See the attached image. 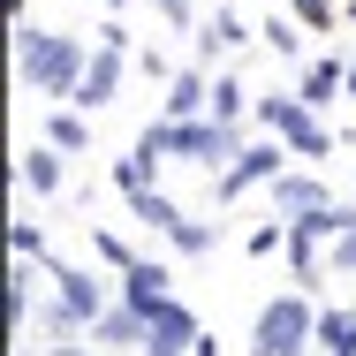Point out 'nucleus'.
I'll return each instance as SVG.
<instances>
[{
    "mask_svg": "<svg viewBox=\"0 0 356 356\" xmlns=\"http://www.w3.org/2000/svg\"><path fill=\"white\" fill-rule=\"evenodd\" d=\"M15 69L46 99H76L83 91V69H91V46L83 38H61V31H38V23H15Z\"/></svg>",
    "mask_w": 356,
    "mask_h": 356,
    "instance_id": "obj_1",
    "label": "nucleus"
},
{
    "mask_svg": "<svg viewBox=\"0 0 356 356\" xmlns=\"http://www.w3.org/2000/svg\"><path fill=\"white\" fill-rule=\"evenodd\" d=\"M311 341H318V311H311L303 288L273 296V303L258 311V326H250V356H303Z\"/></svg>",
    "mask_w": 356,
    "mask_h": 356,
    "instance_id": "obj_2",
    "label": "nucleus"
},
{
    "mask_svg": "<svg viewBox=\"0 0 356 356\" xmlns=\"http://www.w3.org/2000/svg\"><path fill=\"white\" fill-rule=\"evenodd\" d=\"M258 122H266V137H281L296 159H326V152H334L326 122H318L303 99H258Z\"/></svg>",
    "mask_w": 356,
    "mask_h": 356,
    "instance_id": "obj_3",
    "label": "nucleus"
},
{
    "mask_svg": "<svg viewBox=\"0 0 356 356\" xmlns=\"http://www.w3.org/2000/svg\"><path fill=\"white\" fill-rule=\"evenodd\" d=\"M281 175H288V144H281V137H266V144H250V152H243V159H235V167L213 182V197H220V205H235L243 190H258V182H281Z\"/></svg>",
    "mask_w": 356,
    "mask_h": 356,
    "instance_id": "obj_4",
    "label": "nucleus"
},
{
    "mask_svg": "<svg viewBox=\"0 0 356 356\" xmlns=\"http://www.w3.org/2000/svg\"><path fill=\"white\" fill-rule=\"evenodd\" d=\"M122 69H129V46H91V69H83V91H76L69 106H114V91H122Z\"/></svg>",
    "mask_w": 356,
    "mask_h": 356,
    "instance_id": "obj_5",
    "label": "nucleus"
},
{
    "mask_svg": "<svg viewBox=\"0 0 356 356\" xmlns=\"http://www.w3.org/2000/svg\"><path fill=\"white\" fill-rule=\"evenodd\" d=\"M46 273H54V288H61V303H69V311L83 318V326H99V318L114 311V303H106V281H91L83 266H61V258H54Z\"/></svg>",
    "mask_w": 356,
    "mask_h": 356,
    "instance_id": "obj_6",
    "label": "nucleus"
},
{
    "mask_svg": "<svg viewBox=\"0 0 356 356\" xmlns=\"http://www.w3.org/2000/svg\"><path fill=\"white\" fill-rule=\"evenodd\" d=\"M159 303H175V273L159 266V258H144L137 273H122V311H137L144 326H152V311Z\"/></svg>",
    "mask_w": 356,
    "mask_h": 356,
    "instance_id": "obj_7",
    "label": "nucleus"
},
{
    "mask_svg": "<svg viewBox=\"0 0 356 356\" xmlns=\"http://www.w3.org/2000/svg\"><path fill=\"white\" fill-rule=\"evenodd\" d=\"M213 114V76L205 69H182L167 83V106H159V122H205Z\"/></svg>",
    "mask_w": 356,
    "mask_h": 356,
    "instance_id": "obj_8",
    "label": "nucleus"
},
{
    "mask_svg": "<svg viewBox=\"0 0 356 356\" xmlns=\"http://www.w3.org/2000/svg\"><path fill=\"white\" fill-rule=\"evenodd\" d=\"M326 205H334V190L318 175H281L273 182V220H303V213H326Z\"/></svg>",
    "mask_w": 356,
    "mask_h": 356,
    "instance_id": "obj_9",
    "label": "nucleus"
},
{
    "mask_svg": "<svg viewBox=\"0 0 356 356\" xmlns=\"http://www.w3.org/2000/svg\"><path fill=\"white\" fill-rule=\"evenodd\" d=\"M243 38H250V23H243L235 8H213V15L197 23V69L220 76V69H213V54H220V46H243Z\"/></svg>",
    "mask_w": 356,
    "mask_h": 356,
    "instance_id": "obj_10",
    "label": "nucleus"
},
{
    "mask_svg": "<svg viewBox=\"0 0 356 356\" xmlns=\"http://www.w3.org/2000/svg\"><path fill=\"white\" fill-rule=\"evenodd\" d=\"M129 213H137V227H152V235H175V227L190 220L167 190H152V182H144V190H129Z\"/></svg>",
    "mask_w": 356,
    "mask_h": 356,
    "instance_id": "obj_11",
    "label": "nucleus"
},
{
    "mask_svg": "<svg viewBox=\"0 0 356 356\" xmlns=\"http://www.w3.org/2000/svg\"><path fill=\"white\" fill-rule=\"evenodd\" d=\"M341 69H349L341 54H326V61H303V83H296V99H303V106L318 114L326 99H341Z\"/></svg>",
    "mask_w": 356,
    "mask_h": 356,
    "instance_id": "obj_12",
    "label": "nucleus"
},
{
    "mask_svg": "<svg viewBox=\"0 0 356 356\" xmlns=\"http://www.w3.org/2000/svg\"><path fill=\"white\" fill-rule=\"evenodd\" d=\"M144 334H152V326H144L137 311H122V303H114V311L91 326V349H137V356H144Z\"/></svg>",
    "mask_w": 356,
    "mask_h": 356,
    "instance_id": "obj_13",
    "label": "nucleus"
},
{
    "mask_svg": "<svg viewBox=\"0 0 356 356\" xmlns=\"http://www.w3.org/2000/svg\"><path fill=\"white\" fill-rule=\"evenodd\" d=\"M15 175L31 182V197H54V190H61V152H54V144H31V152L15 159Z\"/></svg>",
    "mask_w": 356,
    "mask_h": 356,
    "instance_id": "obj_14",
    "label": "nucleus"
},
{
    "mask_svg": "<svg viewBox=\"0 0 356 356\" xmlns=\"http://www.w3.org/2000/svg\"><path fill=\"white\" fill-rule=\"evenodd\" d=\"M46 144H54L61 159H76V152H91V114H76V106H61V114L46 122Z\"/></svg>",
    "mask_w": 356,
    "mask_h": 356,
    "instance_id": "obj_15",
    "label": "nucleus"
},
{
    "mask_svg": "<svg viewBox=\"0 0 356 356\" xmlns=\"http://www.w3.org/2000/svg\"><path fill=\"white\" fill-rule=\"evenodd\" d=\"M318 349L326 356H356V311H318Z\"/></svg>",
    "mask_w": 356,
    "mask_h": 356,
    "instance_id": "obj_16",
    "label": "nucleus"
},
{
    "mask_svg": "<svg viewBox=\"0 0 356 356\" xmlns=\"http://www.w3.org/2000/svg\"><path fill=\"white\" fill-rule=\"evenodd\" d=\"M243 114H258V106L243 99V76L220 69V76H213V122H235V129H243Z\"/></svg>",
    "mask_w": 356,
    "mask_h": 356,
    "instance_id": "obj_17",
    "label": "nucleus"
},
{
    "mask_svg": "<svg viewBox=\"0 0 356 356\" xmlns=\"http://www.w3.org/2000/svg\"><path fill=\"white\" fill-rule=\"evenodd\" d=\"M258 38H266V54H281V61L303 54V23H296V15H266V31H258Z\"/></svg>",
    "mask_w": 356,
    "mask_h": 356,
    "instance_id": "obj_18",
    "label": "nucleus"
},
{
    "mask_svg": "<svg viewBox=\"0 0 356 356\" xmlns=\"http://www.w3.org/2000/svg\"><path fill=\"white\" fill-rule=\"evenodd\" d=\"M8 250H15L23 266H54V250H46V235H38L31 220H8Z\"/></svg>",
    "mask_w": 356,
    "mask_h": 356,
    "instance_id": "obj_19",
    "label": "nucleus"
},
{
    "mask_svg": "<svg viewBox=\"0 0 356 356\" xmlns=\"http://www.w3.org/2000/svg\"><path fill=\"white\" fill-rule=\"evenodd\" d=\"M91 250H99L114 273H137V266H144V258H137V243H122L114 227H91Z\"/></svg>",
    "mask_w": 356,
    "mask_h": 356,
    "instance_id": "obj_20",
    "label": "nucleus"
},
{
    "mask_svg": "<svg viewBox=\"0 0 356 356\" xmlns=\"http://www.w3.org/2000/svg\"><path fill=\"white\" fill-rule=\"evenodd\" d=\"M167 243H175L182 258H205V250H213V243H220V227H205V220H182V227H175Z\"/></svg>",
    "mask_w": 356,
    "mask_h": 356,
    "instance_id": "obj_21",
    "label": "nucleus"
},
{
    "mask_svg": "<svg viewBox=\"0 0 356 356\" xmlns=\"http://www.w3.org/2000/svg\"><path fill=\"white\" fill-rule=\"evenodd\" d=\"M288 8H296L303 31H334V15H341V0H288Z\"/></svg>",
    "mask_w": 356,
    "mask_h": 356,
    "instance_id": "obj_22",
    "label": "nucleus"
},
{
    "mask_svg": "<svg viewBox=\"0 0 356 356\" xmlns=\"http://www.w3.org/2000/svg\"><path fill=\"white\" fill-rule=\"evenodd\" d=\"M273 250H288V220H258L250 227V258H273Z\"/></svg>",
    "mask_w": 356,
    "mask_h": 356,
    "instance_id": "obj_23",
    "label": "nucleus"
},
{
    "mask_svg": "<svg viewBox=\"0 0 356 356\" xmlns=\"http://www.w3.org/2000/svg\"><path fill=\"white\" fill-rule=\"evenodd\" d=\"M159 15H167L175 31H197V0H159Z\"/></svg>",
    "mask_w": 356,
    "mask_h": 356,
    "instance_id": "obj_24",
    "label": "nucleus"
},
{
    "mask_svg": "<svg viewBox=\"0 0 356 356\" xmlns=\"http://www.w3.org/2000/svg\"><path fill=\"white\" fill-rule=\"evenodd\" d=\"M326 266H334V273H356V227L334 243V250H326Z\"/></svg>",
    "mask_w": 356,
    "mask_h": 356,
    "instance_id": "obj_25",
    "label": "nucleus"
},
{
    "mask_svg": "<svg viewBox=\"0 0 356 356\" xmlns=\"http://www.w3.org/2000/svg\"><path fill=\"white\" fill-rule=\"evenodd\" d=\"M190 356H220V341H213V334H197V349H190Z\"/></svg>",
    "mask_w": 356,
    "mask_h": 356,
    "instance_id": "obj_26",
    "label": "nucleus"
},
{
    "mask_svg": "<svg viewBox=\"0 0 356 356\" xmlns=\"http://www.w3.org/2000/svg\"><path fill=\"white\" fill-rule=\"evenodd\" d=\"M341 99H356V61H349V69H341Z\"/></svg>",
    "mask_w": 356,
    "mask_h": 356,
    "instance_id": "obj_27",
    "label": "nucleus"
},
{
    "mask_svg": "<svg viewBox=\"0 0 356 356\" xmlns=\"http://www.w3.org/2000/svg\"><path fill=\"white\" fill-rule=\"evenodd\" d=\"M46 356H83V349H76V341H54V349H46Z\"/></svg>",
    "mask_w": 356,
    "mask_h": 356,
    "instance_id": "obj_28",
    "label": "nucleus"
},
{
    "mask_svg": "<svg viewBox=\"0 0 356 356\" xmlns=\"http://www.w3.org/2000/svg\"><path fill=\"white\" fill-rule=\"evenodd\" d=\"M341 23H356V0H341Z\"/></svg>",
    "mask_w": 356,
    "mask_h": 356,
    "instance_id": "obj_29",
    "label": "nucleus"
},
{
    "mask_svg": "<svg viewBox=\"0 0 356 356\" xmlns=\"http://www.w3.org/2000/svg\"><path fill=\"white\" fill-rule=\"evenodd\" d=\"M8 15H15V23H23V0H8Z\"/></svg>",
    "mask_w": 356,
    "mask_h": 356,
    "instance_id": "obj_30",
    "label": "nucleus"
},
{
    "mask_svg": "<svg viewBox=\"0 0 356 356\" xmlns=\"http://www.w3.org/2000/svg\"><path fill=\"white\" fill-rule=\"evenodd\" d=\"M122 8H129V0H106V15H122Z\"/></svg>",
    "mask_w": 356,
    "mask_h": 356,
    "instance_id": "obj_31",
    "label": "nucleus"
},
{
    "mask_svg": "<svg viewBox=\"0 0 356 356\" xmlns=\"http://www.w3.org/2000/svg\"><path fill=\"white\" fill-rule=\"evenodd\" d=\"M15 356H23V349H15Z\"/></svg>",
    "mask_w": 356,
    "mask_h": 356,
    "instance_id": "obj_32",
    "label": "nucleus"
}]
</instances>
